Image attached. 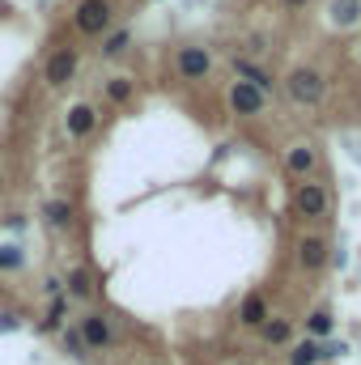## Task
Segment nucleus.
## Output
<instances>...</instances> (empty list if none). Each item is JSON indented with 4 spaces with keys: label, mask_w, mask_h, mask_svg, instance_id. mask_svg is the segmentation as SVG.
<instances>
[{
    "label": "nucleus",
    "mask_w": 361,
    "mask_h": 365,
    "mask_svg": "<svg viewBox=\"0 0 361 365\" xmlns=\"http://www.w3.org/2000/svg\"><path fill=\"white\" fill-rule=\"evenodd\" d=\"M81 340H86V344H93V349H102V344L111 340V327H106V319L90 314V319L81 323Z\"/></svg>",
    "instance_id": "nucleus-8"
},
{
    "label": "nucleus",
    "mask_w": 361,
    "mask_h": 365,
    "mask_svg": "<svg viewBox=\"0 0 361 365\" xmlns=\"http://www.w3.org/2000/svg\"><path fill=\"white\" fill-rule=\"evenodd\" d=\"M106 93H111L115 102H123V98H132V81H123V77H115V81L106 86Z\"/></svg>",
    "instance_id": "nucleus-19"
},
{
    "label": "nucleus",
    "mask_w": 361,
    "mask_h": 365,
    "mask_svg": "<svg viewBox=\"0 0 361 365\" xmlns=\"http://www.w3.org/2000/svg\"><path fill=\"white\" fill-rule=\"evenodd\" d=\"M361 17V0H332V21L336 26H353Z\"/></svg>",
    "instance_id": "nucleus-10"
},
{
    "label": "nucleus",
    "mask_w": 361,
    "mask_h": 365,
    "mask_svg": "<svg viewBox=\"0 0 361 365\" xmlns=\"http://www.w3.org/2000/svg\"><path fill=\"white\" fill-rule=\"evenodd\" d=\"M208 68H213V60H208V51H204V47H183V51H179V73L187 77V81H200Z\"/></svg>",
    "instance_id": "nucleus-3"
},
{
    "label": "nucleus",
    "mask_w": 361,
    "mask_h": 365,
    "mask_svg": "<svg viewBox=\"0 0 361 365\" xmlns=\"http://www.w3.org/2000/svg\"><path fill=\"white\" fill-rule=\"evenodd\" d=\"M123 47H128V34L119 30V34H111V38H106V47H102V51H106V56H119Z\"/></svg>",
    "instance_id": "nucleus-20"
},
{
    "label": "nucleus",
    "mask_w": 361,
    "mask_h": 365,
    "mask_svg": "<svg viewBox=\"0 0 361 365\" xmlns=\"http://www.w3.org/2000/svg\"><path fill=\"white\" fill-rule=\"evenodd\" d=\"M298 208H302L306 217H323V208H327V195H323V187H315V182H302V187H298Z\"/></svg>",
    "instance_id": "nucleus-6"
},
{
    "label": "nucleus",
    "mask_w": 361,
    "mask_h": 365,
    "mask_svg": "<svg viewBox=\"0 0 361 365\" xmlns=\"http://www.w3.org/2000/svg\"><path fill=\"white\" fill-rule=\"evenodd\" d=\"M43 212H47V221H51V225H64V221H68V204H64V200H56V204H47Z\"/></svg>",
    "instance_id": "nucleus-17"
},
{
    "label": "nucleus",
    "mask_w": 361,
    "mask_h": 365,
    "mask_svg": "<svg viewBox=\"0 0 361 365\" xmlns=\"http://www.w3.org/2000/svg\"><path fill=\"white\" fill-rule=\"evenodd\" d=\"M298 259H302V268H323V259H327V247H323L319 238H306V242L298 247Z\"/></svg>",
    "instance_id": "nucleus-9"
},
{
    "label": "nucleus",
    "mask_w": 361,
    "mask_h": 365,
    "mask_svg": "<svg viewBox=\"0 0 361 365\" xmlns=\"http://www.w3.org/2000/svg\"><path fill=\"white\" fill-rule=\"evenodd\" d=\"M319 357H323V349H319V344H310V340L293 349V365H315Z\"/></svg>",
    "instance_id": "nucleus-13"
},
{
    "label": "nucleus",
    "mask_w": 361,
    "mask_h": 365,
    "mask_svg": "<svg viewBox=\"0 0 361 365\" xmlns=\"http://www.w3.org/2000/svg\"><path fill=\"white\" fill-rule=\"evenodd\" d=\"M106 21H111V4H106V0H81V9H77V30L98 34V30H106Z\"/></svg>",
    "instance_id": "nucleus-2"
},
{
    "label": "nucleus",
    "mask_w": 361,
    "mask_h": 365,
    "mask_svg": "<svg viewBox=\"0 0 361 365\" xmlns=\"http://www.w3.org/2000/svg\"><path fill=\"white\" fill-rule=\"evenodd\" d=\"M60 319H64V302H56V306H51V314H47V327H60Z\"/></svg>",
    "instance_id": "nucleus-22"
},
{
    "label": "nucleus",
    "mask_w": 361,
    "mask_h": 365,
    "mask_svg": "<svg viewBox=\"0 0 361 365\" xmlns=\"http://www.w3.org/2000/svg\"><path fill=\"white\" fill-rule=\"evenodd\" d=\"M73 73H77V56H73V51H56V56L47 60V81H51V86H64Z\"/></svg>",
    "instance_id": "nucleus-5"
},
{
    "label": "nucleus",
    "mask_w": 361,
    "mask_h": 365,
    "mask_svg": "<svg viewBox=\"0 0 361 365\" xmlns=\"http://www.w3.org/2000/svg\"><path fill=\"white\" fill-rule=\"evenodd\" d=\"M21 264H26L21 247H0V272H13V268H21Z\"/></svg>",
    "instance_id": "nucleus-14"
},
{
    "label": "nucleus",
    "mask_w": 361,
    "mask_h": 365,
    "mask_svg": "<svg viewBox=\"0 0 361 365\" xmlns=\"http://www.w3.org/2000/svg\"><path fill=\"white\" fill-rule=\"evenodd\" d=\"M264 336H268V344H285V340H289V323H280V319H276V323L264 327Z\"/></svg>",
    "instance_id": "nucleus-16"
},
{
    "label": "nucleus",
    "mask_w": 361,
    "mask_h": 365,
    "mask_svg": "<svg viewBox=\"0 0 361 365\" xmlns=\"http://www.w3.org/2000/svg\"><path fill=\"white\" fill-rule=\"evenodd\" d=\"M285 4H306V0H285Z\"/></svg>",
    "instance_id": "nucleus-23"
},
{
    "label": "nucleus",
    "mask_w": 361,
    "mask_h": 365,
    "mask_svg": "<svg viewBox=\"0 0 361 365\" xmlns=\"http://www.w3.org/2000/svg\"><path fill=\"white\" fill-rule=\"evenodd\" d=\"M264 319H268V306H264V297L251 293V297L243 302V323H247V327H260Z\"/></svg>",
    "instance_id": "nucleus-11"
},
{
    "label": "nucleus",
    "mask_w": 361,
    "mask_h": 365,
    "mask_svg": "<svg viewBox=\"0 0 361 365\" xmlns=\"http://www.w3.org/2000/svg\"><path fill=\"white\" fill-rule=\"evenodd\" d=\"M289 170H293V175H310V170H315V149H306V145L293 149V153H289Z\"/></svg>",
    "instance_id": "nucleus-12"
},
{
    "label": "nucleus",
    "mask_w": 361,
    "mask_h": 365,
    "mask_svg": "<svg viewBox=\"0 0 361 365\" xmlns=\"http://www.w3.org/2000/svg\"><path fill=\"white\" fill-rule=\"evenodd\" d=\"M310 331H315V336H327V331H332V314H327V310H315V314H310Z\"/></svg>",
    "instance_id": "nucleus-18"
},
{
    "label": "nucleus",
    "mask_w": 361,
    "mask_h": 365,
    "mask_svg": "<svg viewBox=\"0 0 361 365\" xmlns=\"http://www.w3.org/2000/svg\"><path fill=\"white\" fill-rule=\"evenodd\" d=\"M17 327H21V319L9 314V310H0V336H9V331H17Z\"/></svg>",
    "instance_id": "nucleus-21"
},
{
    "label": "nucleus",
    "mask_w": 361,
    "mask_h": 365,
    "mask_svg": "<svg viewBox=\"0 0 361 365\" xmlns=\"http://www.w3.org/2000/svg\"><path fill=\"white\" fill-rule=\"evenodd\" d=\"M230 106H234L238 115H260V110H264V93L255 90V86H247V81H238V86L230 90Z\"/></svg>",
    "instance_id": "nucleus-4"
},
{
    "label": "nucleus",
    "mask_w": 361,
    "mask_h": 365,
    "mask_svg": "<svg viewBox=\"0 0 361 365\" xmlns=\"http://www.w3.org/2000/svg\"><path fill=\"white\" fill-rule=\"evenodd\" d=\"M289 98L302 102V106H315V102L323 98V77H319L315 68H298V73L289 77Z\"/></svg>",
    "instance_id": "nucleus-1"
},
{
    "label": "nucleus",
    "mask_w": 361,
    "mask_h": 365,
    "mask_svg": "<svg viewBox=\"0 0 361 365\" xmlns=\"http://www.w3.org/2000/svg\"><path fill=\"white\" fill-rule=\"evenodd\" d=\"M93 123H98V110L86 106V102H77V106L68 110V132H73V136H90Z\"/></svg>",
    "instance_id": "nucleus-7"
},
{
    "label": "nucleus",
    "mask_w": 361,
    "mask_h": 365,
    "mask_svg": "<svg viewBox=\"0 0 361 365\" xmlns=\"http://www.w3.org/2000/svg\"><path fill=\"white\" fill-rule=\"evenodd\" d=\"M68 293L73 297H90V272L86 268H77V272L68 276Z\"/></svg>",
    "instance_id": "nucleus-15"
}]
</instances>
